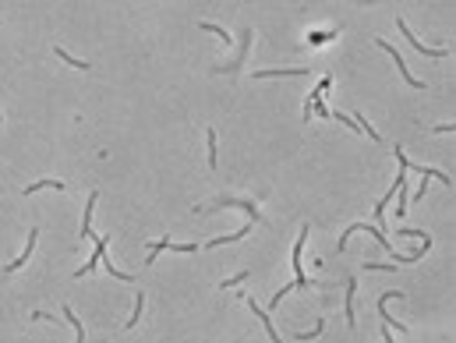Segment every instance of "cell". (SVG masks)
<instances>
[{
	"label": "cell",
	"instance_id": "cell-1",
	"mask_svg": "<svg viewBox=\"0 0 456 343\" xmlns=\"http://www.w3.org/2000/svg\"><path fill=\"white\" fill-rule=\"evenodd\" d=\"M216 209H237V212H244L248 216V223H265V212H262V205L255 202V198H241V195H216L212 202H202L195 212H216Z\"/></svg>",
	"mask_w": 456,
	"mask_h": 343
},
{
	"label": "cell",
	"instance_id": "cell-2",
	"mask_svg": "<svg viewBox=\"0 0 456 343\" xmlns=\"http://www.w3.org/2000/svg\"><path fill=\"white\" fill-rule=\"evenodd\" d=\"M308 234H311V226L301 223V231H297V241H294V251H290V265H294V283L290 287L294 291H311V287H322L318 279H311L304 272V245H308Z\"/></svg>",
	"mask_w": 456,
	"mask_h": 343
},
{
	"label": "cell",
	"instance_id": "cell-3",
	"mask_svg": "<svg viewBox=\"0 0 456 343\" xmlns=\"http://www.w3.org/2000/svg\"><path fill=\"white\" fill-rule=\"evenodd\" d=\"M255 46V29H244L241 32V43H237V53H234V61L230 64H223V68H212V75H241L244 71V61H248V53Z\"/></svg>",
	"mask_w": 456,
	"mask_h": 343
},
{
	"label": "cell",
	"instance_id": "cell-4",
	"mask_svg": "<svg viewBox=\"0 0 456 343\" xmlns=\"http://www.w3.org/2000/svg\"><path fill=\"white\" fill-rule=\"evenodd\" d=\"M375 46H378V50H385V53H389V61H392V64H396V71H400V78H404V82H407V85H411V89H425V82H421V78H414V75H411V68H407V61H404V53H400V50H396V46H392V43H385V39H375Z\"/></svg>",
	"mask_w": 456,
	"mask_h": 343
},
{
	"label": "cell",
	"instance_id": "cell-5",
	"mask_svg": "<svg viewBox=\"0 0 456 343\" xmlns=\"http://www.w3.org/2000/svg\"><path fill=\"white\" fill-rule=\"evenodd\" d=\"M36 245H39V231H36V226H32V231H29V238H25V248L18 251V258H11L4 269H0V283H4V279H11L29 258H32V251H36Z\"/></svg>",
	"mask_w": 456,
	"mask_h": 343
},
{
	"label": "cell",
	"instance_id": "cell-6",
	"mask_svg": "<svg viewBox=\"0 0 456 343\" xmlns=\"http://www.w3.org/2000/svg\"><path fill=\"white\" fill-rule=\"evenodd\" d=\"M106 251H110V238H92V258L82 265V269H75L71 276L75 279H82V276H92L99 265H103V258H106Z\"/></svg>",
	"mask_w": 456,
	"mask_h": 343
},
{
	"label": "cell",
	"instance_id": "cell-7",
	"mask_svg": "<svg viewBox=\"0 0 456 343\" xmlns=\"http://www.w3.org/2000/svg\"><path fill=\"white\" fill-rule=\"evenodd\" d=\"M396 29H400V32H404V39H407V43H411V46H414L418 53H425V57H432V61H442V57L449 53L446 46H425V43H421V39H418V36L411 32V25H407L404 18H396Z\"/></svg>",
	"mask_w": 456,
	"mask_h": 343
},
{
	"label": "cell",
	"instance_id": "cell-8",
	"mask_svg": "<svg viewBox=\"0 0 456 343\" xmlns=\"http://www.w3.org/2000/svg\"><path fill=\"white\" fill-rule=\"evenodd\" d=\"M354 301H358V276H344V319H347V326H351V329L358 326Z\"/></svg>",
	"mask_w": 456,
	"mask_h": 343
},
{
	"label": "cell",
	"instance_id": "cell-9",
	"mask_svg": "<svg viewBox=\"0 0 456 343\" xmlns=\"http://www.w3.org/2000/svg\"><path fill=\"white\" fill-rule=\"evenodd\" d=\"M241 301H244V305L251 308V315H258V322H262V329L269 333V343H283V340H279V333H276V326H272V315H269V312H265V308H262V305H258V301L251 298V294H244Z\"/></svg>",
	"mask_w": 456,
	"mask_h": 343
},
{
	"label": "cell",
	"instance_id": "cell-10",
	"mask_svg": "<svg viewBox=\"0 0 456 343\" xmlns=\"http://www.w3.org/2000/svg\"><path fill=\"white\" fill-rule=\"evenodd\" d=\"M96 202H99V191H89L85 195V209H82V241H92L96 234H92V216H96Z\"/></svg>",
	"mask_w": 456,
	"mask_h": 343
},
{
	"label": "cell",
	"instance_id": "cell-11",
	"mask_svg": "<svg viewBox=\"0 0 456 343\" xmlns=\"http://www.w3.org/2000/svg\"><path fill=\"white\" fill-rule=\"evenodd\" d=\"M251 78L265 82V78H308V68H262V71H251Z\"/></svg>",
	"mask_w": 456,
	"mask_h": 343
},
{
	"label": "cell",
	"instance_id": "cell-12",
	"mask_svg": "<svg viewBox=\"0 0 456 343\" xmlns=\"http://www.w3.org/2000/svg\"><path fill=\"white\" fill-rule=\"evenodd\" d=\"M39 191H68V184H64V181H57V177H43V181H32V184L22 188L25 198H32V195H39Z\"/></svg>",
	"mask_w": 456,
	"mask_h": 343
},
{
	"label": "cell",
	"instance_id": "cell-13",
	"mask_svg": "<svg viewBox=\"0 0 456 343\" xmlns=\"http://www.w3.org/2000/svg\"><path fill=\"white\" fill-rule=\"evenodd\" d=\"M251 226H255V223H248V219H244V223L237 226L234 234H226V238H212V241H209L205 248H226V245H237V241H244V238L251 234Z\"/></svg>",
	"mask_w": 456,
	"mask_h": 343
},
{
	"label": "cell",
	"instance_id": "cell-14",
	"mask_svg": "<svg viewBox=\"0 0 456 343\" xmlns=\"http://www.w3.org/2000/svg\"><path fill=\"white\" fill-rule=\"evenodd\" d=\"M396 177H400V184H396V198H400L396 202V219H404L411 212V191H407V174H396Z\"/></svg>",
	"mask_w": 456,
	"mask_h": 343
},
{
	"label": "cell",
	"instance_id": "cell-15",
	"mask_svg": "<svg viewBox=\"0 0 456 343\" xmlns=\"http://www.w3.org/2000/svg\"><path fill=\"white\" fill-rule=\"evenodd\" d=\"M61 315H64V322L71 326V333H75V343H85V326H82V319L71 312V305H64V308H61Z\"/></svg>",
	"mask_w": 456,
	"mask_h": 343
},
{
	"label": "cell",
	"instance_id": "cell-16",
	"mask_svg": "<svg viewBox=\"0 0 456 343\" xmlns=\"http://www.w3.org/2000/svg\"><path fill=\"white\" fill-rule=\"evenodd\" d=\"M248 279H251V269H241V272H234V276L219 279V291H234V287H241V283H248Z\"/></svg>",
	"mask_w": 456,
	"mask_h": 343
},
{
	"label": "cell",
	"instance_id": "cell-17",
	"mask_svg": "<svg viewBox=\"0 0 456 343\" xmlns=\"http://www.w3.org/2000/svg\"><path fill=\"white\" fill-rule=\"evenodd\" d=\"M166 245H170V234H166V238H159V241H152V245H149V251H145V265H156V258L166 251Z\"/></svg>",
	"mask_w": 456,
	"mask_h": 343
},
{
	"label": "cell",
	"instance_id": "cell-18",
	"mask_svg": "<svg viewBox=\"0 0 456 343\" xmlns=\"http://www.w3.org/2000/svg\"><path fill=\"white\" fill-rule=\"evenodd\" d=\"M142 312H145V291H138V294H135V312H131V319L124 322V329H135V326L142 322Z\"/></svg>",
	"mask_w": 456,
	"mask_h": 343
},
{
	"label": "cell",
	"instance_id": "cell-19",
	"mask_svg": "<svg viewBox=\"0 0 456 343\" xmlns=\"http://www.w3.org/2000/svg\"><path fill=\"white\" fill-rule=\"evenodd\" d=\"M198 29H202V32H212L216 39H223V46H234V36L226 32V29H219V25H212V22H198Z\"/></svg>",
	"mask_w": 456,
	"mask_h": 343
},
{
	"label": "cell",
	"instance_id": "cell-20",
	"mask_svg": "<svg viewBox=\"0 0 456 343\" xmlns=\"http://www.w3.org/2000/svg\"><path fill=\"white\" fill-rule=\"evenodd\" d=\"M53 53H57V57H61V61H64V64H71V68H78V71H89V68H92L89 61H78V57H71V53H68L64 46H53Z\"/></svg>",
	"mask_w": 456,
	"mask_h": 343
},
{
	"label": "cell",
	"instance_id": "cell-21",
	"mask_svg": "<svg viewBox=\"0 0 456 343\" xmlns=\"http://www.w3.org/2000/svg\"><path fill=\"white\" fill-rule=\"evenodd\" d=\"M351 117H354V124H358V131H365V135H368L372 142H382V135H378V131H375V128L368 124V117H365V113H351Z\"/></svg>",
	"mask_w": 456,
	"mask_h": 343
},
{
	"label": "cell",
	"instance_id": "cell-22",
	"mask_svg": "<svg viewBox=\"0 0 456 343\" xmlns=\"http://www.w3.org/2000/svg\"><path fill=\"white\" fill-rule=\"evenodd\" d=\"M99 269H106V272H110V279H121V283H135V276H131V272L117 269V265H113L110 258H103V265H99Z\"/></svg>",
	"mask_w": 456,
	"mask_h": 343
},
{
	"label": "cell",
	"instance_id": "cell-23",
	"mask_svg": "<svg viewBox=\"0 0 456 343\" xmlns=\"http://www.w3.org/2000/svg\"><path fill=\"white\" fill-rule=\"evenodd\" d=\"M205 145H209V166L216 170V163H219V149H216V128H205Z\"/></svg>",
	"mask_w": 456,
	"mask_h": 343
},
{
	"label": "cell",
	"instance_id": "cell-24",
	"mask_svg": "<svg viewBox=\"0 0 456 343\" xmlns=\"http://www.w3.org/2000/svg\"><path fill=\"white\" fill-rule=\"evenodd\" d=\"M322 329H325V319H318L308 333H294V340H297V343H311V340H318V336H322Z\"/></svg>",
	"mask_w": 456,
	"mask_h": 343
},
{
	"label": "cell",
	"instance_id": "cell-25",
	"mask_svg": "<svg viewBox=\"0 0 456 343\" xmlns=\"http://www.w3.org/2000/svg\"><path fill=\"white\" fill-rule=\"evenodd\" d=\"M166 251H174V255H195V251H198V245H181V241H170V245H166Z\"/></svg>",
	"mask_w": 456,
	"mask_h": 343
},
{
	"label": "cell",
	"instance_id": "cell-26",
	"mask_svg": "<svg viewBox=\"0 0 456 343\" xmlns=\"http://www.w3.org/2000/svg\"><path fill=\"white\" fill-rule=\"evenodd\" d=\"M361 269H365V272H392V262H368V258H365Z\"/></svg>",
	"mask_w": 456,
	"mask_h": 343
},
{
	"label": "cell",
	"instance_id": "cell-27",
	"mask_svg": "<svg viewBox=\"0 0 456 343\" xmlns=\"http://www.w3.org/2000/svg\"><path fill=\"white\" fill-rule=\"evenodd\" d=\"M432 131H435V135H453V124H435Z\"/></svg>",
	"mask_w": 456,
	"mask_h": 343
},
{
	"label": "cell",
	"instance_id": "cell-28",
	"mask_svg": "<svg viewBox=\"0 0 456 343\" xmlns=\"http://www.w3.org/2000/svg\"><path fill=\"white\" fill-rule=\"evenodd\" d=\"M382 343H400V340H392V333H389V329L382 326Z\"/></svg>",
	"mask_w": 456,
	"mask_h": 343
}]
</instances>
